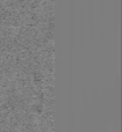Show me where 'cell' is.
Returning <instances> with one entry per match:
<instances>
[{
	"mask_svg": "<svg viewBox=\"0 0 122 132\" xmlns=\"http://www.w3.org/2000/svg\"><path fill=\"white\" fill-rule=\"evenodd\" d=\"M108 0H97V9L99 14L100 21H101V28L106 27V20H107V13H108Z\"/></svg>",
	"mask_w": 122,
	"mask_h": 132,
	"instance_id": "obj_1",
	"label": "cell"
},
{
	"mask_svg": "<svg viewBox=\"0 0 122 132\" xmlns=\"http://www.w3.org/2000/svg\"><path fill=\"white\" fill-rule=\"evenodd\" d=\"M98 14L97 9V0H88V21H90V28L94 29V21Z\"/></svg>",
	"mask_w": 122,
	"mask_h": 132,
	"instance_id": "obj_2",
	"label": "cell"
},
{
	"mask_svg": "<svg viewBox=\"0 0 122 132\" xmlns=\"http://www.w3.org/2000/svg\"><path fill=\"white\" fill-rule=\"evenodd\" d=\"M111 1H112V13H114V18H115V20H118L120 1L119 0H111Z\"/></svg>",
	"mask_w": 122,
	"mask_h": 132,
	"instance_id": "obj_3",
	"label": "cell"
}]
</instances>
